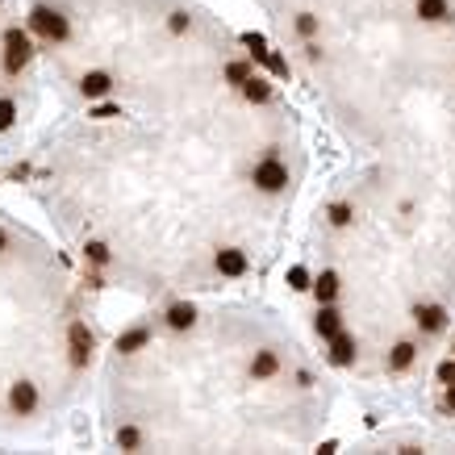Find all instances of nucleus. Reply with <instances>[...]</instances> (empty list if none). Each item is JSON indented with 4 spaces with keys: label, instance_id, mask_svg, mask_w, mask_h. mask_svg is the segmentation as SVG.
Returning <instances> with one entry per match:
<instances>
[{
    "label": "nucleus",
    "instance_id": "f257e3e1",
    "mask_svg": "<svg viewBox=\"0 0 455 455\" xmlns=\"http://www.w3.org/2000/svg\"><path fill=\"white\" fill-rule=\"evenodd\" d=\"M29 29H33V33H42L46 42H63V38H67V17H63L59 8L38 4V8L29 13Z\"/></svg>",
    "mask_w": 455,
    "mask_h": 455
},
{
    "label": "nucleus",
    "instance_id": "a211bd4d",
    "mask_svg": "<svg viewBox=\"0 0 455 455\" xmlns=\"http://www.w3.org/2000/svg\"><path fill=\"white\" fill-rule=\"evenodd\" d=\"M330 222H334V226H351V222H355V209H351L347 201H339V205H330Z\"/></svg>",
    "mask_w": 455,
    "mask_h": 455
},
{
    "label": "nucleus",
    "instance_id": "f03ea898",
    "mask_svg": "<svg viewBox=\"0 0 455 455\" xmlns=\"http://www.w3.org/2000/svg\"><path fill=\"white\" fill-rule=\"evenodd\" d=\"M29 54H33L29 33H25V29H4V71L17 75V71L29 63Z\"/></svg>",
    "mask_w": 455,
    "mask_h": 455
},
{
    "label": "nucleus",
    "instance_id": "aec40b11",
    "mask_svg": "<svg viewBox=\"0 0 455 455\" xmlns=\"http://www.w3.org/2000/svg\"><path fill=\"white\" fill-rule=\"evenodd\" d=\"M226 79H230V84H238V88H242V84H247V79H251V67H247V63H230V67H226Z\"/></svg>",
    "mask_w": 455,
    "mask_h": 455
},
{
    "label": "nucleus",
    "instance_id": "5701e85b",
    "mask_svg": "<svg viewBox=\"0 0 455 455\" xmlns=\"http://www.w3.org/2000/svg\"><path fill=\"white\" fill-rule=\"evenodd\" d=\"M288 284H293V288H314V284H309V272H305V268H288Z\"/></svg>",
    "mask_w": 455,
    "mask_h": 455
},
{
    "label": "nucleus",
    "instance_id": "2eb2a0df",
    "mask_svg": "<svg viewBox=\"0 0 455 455\" xmlns=\"http://www.w3.org/2000/svg\"><path fill=\"white\" fill-rule=\"evenodd\" d=\"M242 96H247L251 105H263V100L272 96V84H268V79H259V75H251V79L242 84Z\"/></svg>",
    "mask_w": 455,
    "mask_h": 455
},
{
    "label": "nucleus",
    "instance_id": "9b49d317",
    "mask_svg": "<svg viewBox=\"0 0 455 455\" xmlns=\"http://www.w3.org/2000/svg\"><path fill=\"white\" fill-rule=\"evenodd\" d=\"M217 272H222V276H242V272H247V255L234 251V247L217 251Z\"/></svg>",
    "mask_w": 455,
    "mask_h": 455
},
{
    "label": "nucleus",
    "instance_id": "4be33fe9",
    "mask_svg": "<svg viewBox=\"0 0 455 455\" xmlns=\"http://www.w3.org/2000/svg\"><path fill=\"white\" fill-rule=\"evenodd\" d=\"M84 251H88V259H92V263H109V247H105V242H88Z\"/></svg>",
    "mask_w": 455,
    "mask_h": 455
},
{
    "label": "nucleus",
    "instance_id": "c85d7f7f",
    "mask_svg": "<svg viewBox=\"0 0 455 455\" xmlns=\"http://www.w3.org/2000/svg\"><path fill=\"white\" fill-rule=\"evenodd\" d=\"M447 410L455 414V385H447Z\"/></svg>",
    "mask_w": 455,
    "mask_h": 455
},
{
    "label": "nucleus",
    "instance_id": "20e7f679",
    "mask_svg": "<svg viewBox=\"0 0 455 455\" xmlns=\"http://www.w3.org/2000/svg\"><path fill=\"white\" fill-rule=\"evenodd\" d=\"M67 347H71V364L75 368H84L88 360H92V330L84 326V322H71V330H67Z\"/></svg>",
    "mask_w": 455,
    "mask_h": 455
},
{
    "label": "nucleus",
    "instance_id": "0eeeda50",
    "mask_svg": "<svg viewBox=\"0 0 455 455\" xmlns=\"http://www.w3.org/2000/svg\"><path fill=\"white\" fill-rule=\"evenodd\" d=\"M355 351H360V347H355L351 334L339 330V334L330 339V364H334V368H351V364H355Z\"/></svg>",
    "mask_w": 455,
    "mask_h": 455
},
{
    "label": "nucleus",
    "instance_id": "ddd939ff",
    "mask_svg": "<svg viewBox=\"0 0 455 455\" xmlns=\"http://www.w3.org/2000/svg\"><path fill=\"white\" fill-rule=\"evenodd\" d=\"M192 322H196V309H192V305L180 301V305L167 309V326H171V330H192Z\"/></svg>",
    "mask_w": 455,
    "mask_h": 455
},
{
    "label": "nucleus",
    "instance_id": "f8f14e48",
    "mask_svg": "<svg viewBox=\"0 0 455 455\" xmlns=\"http://www.w3.org/2000/svg\"><path fill=\"white\" fill-rule=\"evenodd\" d=\"M146 343H151V330H146V326H134V330H125V334L117 339V351H121V355H134V351H142Z\"/></svg>",
    "mask_w": 455,
    "mask_h": 455
},
{
    "label": "nucleus",
    "instance_id": "a878e982",
    "mask_svg": "<svg viewBox=\"0 0 455 455\" xmlns=\"http://www.w3.org/2000/svg\"><path fill=\"white\" fill-rule=\"evenodd\" d=\"M439 380H443V385H455V360H443V364H439Z\"/></svg>",
    "mask_w": 455,
    "mask_h": 455
},
{
    "label": "nucleus",
    "instance_id": "bb28decb",
    "mask_svg": "<svg viewBox=\"0 0 455 455\" xmlns=\"http://www.w3.org/2000/svg\"><path fill=\"white\" fill-rule=\"evenodd\" d=\"M167 25H171V33H184V29H188V13H171Z\"/></svg>",
    "mask_w": 455,
    "mask_h": 455
},
{
    "label": "nucleus",
    "instance_id": "6e6552de",
    "mask_svg": "<svg viewBox=\"0 0 455 455\" xmlns=\"http://www.w3.org/2000/svg\"><path fill=\"white\" fill-rule=\"evenodd\" d=\"M79 92H84L88 100H100V96L113 92V75H109V71H88V75L79 79Z\"/></svg>",
    "mask_w": 455,
    "mask_h": 455
},
{
    "label": "nucleus",
    "instance_id": "39448f33",
    "mask_svg": "<svg viewBox=\"0 0 455 455\" xmlns=\"http://www.w3.org/2000/svg\"><path fill=\"white\" fill-rule=\"evenodd\" d=\"M8 410L21 414V418H29V414L38 410V389H33L29 380H17V385L8 389Z\"/></svg>",
    "mask_w": 455,
    "mask_h": 455
},
{
    "label": "nucleus",
    "instance_id": "dca6fc26",
    "mask_svg": "<svg viewBox=\"0 0 455 455\" xmlns=\"http://www.w3.org/2000/svg\"><path fill=\"white\" fill-rule=\"evenodd\" d=\"M414 355H418V347H414V343H397V347H393V355H389V368H393V372H406V368L414 364Z\"/></svg>",
    "mask_w": 455,
    "mask_h": 455
},
{
    "label": "nucleus",
    "instance_id": "cd10ccee",
    "mask_svg": "<svg viewBox=\"0 0 455 455\" xmlns=\"http://www.w3.org/2000/svg\"><path fill=\"white\" fill-rule=\"evenodd\" d=\"M92 117H100V121H105V117H121V113H117V109H113V105H100V109H96V113H92Z\"/></svg>",
    "mask_w": 455,
    "mask_h": 455
},
{
    "label": "nucleus",
    "instance_id": "423d86ee",
    "mask_svg": "<svg viewBox=\"0 0 455 455\" xmlns=\"http://www.w3.org/2000/svg\"><path fill=\"white\" fill-rule=\"evenodd\" d=\"M414 322H418V330L439 334V330H447V309L443 305H418L414 309Z\"/></svg>",
    "mask_w": 455,
    "mask_h": 455
},
{
    "label": "nucleus",
    "instance_id": "f3484780",
    "mask_svg": "<svg viewBox=\"0 0 455 455\" xmlns=\"http://www.w3.org/2000/svg\"><path fill=\"white\" fill-rule=\"evenodd\" d=\"M418 17L422 21H447V0H418Z\"/></svg>",
    "mask_w": 455,
    "mask_h": 455
},
{
    "label": "nucleus",
    "instance_id": "412c9836",
    "mask_svg": "<svg viewBox=\"0 0 455 455\" xmlns=\"http://www.w3.org/2000/svg\"><path fill=\"white\" fill-rule=\"evenodd\" d=\"M297 29H301L305 38H314V33H318V17H314V13H301V17H297Z\"/></svg>",
    "mask_w": 455,
    "mask_h": 455
},
{
    "label": "nucleus",
    "instance_id": "9d476101",
    "mask_svg": "<svg viewBox=\"0 0 455 455\" xmlns=\"http://www.w3.org/2000/svg\"><path fill=\"white\" fill-rule=\"evenodd\" d=\"M314 330H318L322 339H334V334L343 330V314H339L334 305H322V309H318V318H314Z\"/></svg>",
    "mask_w": 455,
    "mask_h": 455
},
{
    "label": "nucleus",
    "instance_id": "4468645a",
    "mask_svg": "<svg viewBox=\"0 0 455 455\" xmlns=\"http://www.w3.org/2000/svg\"><path fill=\"white\" fill-rule=\"evenodd\" d=\"M314 293H318L322 305H330V301L339 297V276H334V272H322V276L314 280Z\"/></svg>",
    "mask_w": 455,
    "mask_h": 455
},
{
    "label": "nucleus",
    "instance_id": "b1692460",
    "mask_svg": "<svg viewBox=\"0 0 455 455\" xmlns=\"http://www.w3.org/2000/svg\"><path fill=\"white\" fill-rule=\"evenodd\" d=\"M17 121V105L13 100H0V130H8Z\"/></svg>",
    "mask_w": 455,
    "mask_h": 455
},
{
    "label": "nucleus",
    "instance_id": "7ed1b4c3",
    "mask_svg": "<svg viewBox=\"0 0 455 455\" xmlns=\"http://www.w3.org/2000/svg\"><path fill=\"white\" fill-rule=\"evenodd\" d=\"M251 180H255L259 192H284V188H288V167H284L280 159H263Z\"/></svg>",
    "mask_w": 455,
    "mask_h": 455
},
{
    "label": "nucleus",
    "instance_id": "1a4fd4ad",
    "mask_svg": "<svg viewBox=\"0 0 455 455\" xmlns=\"http://www.w3.org/2000/svg\"><path fill=\"white\" fill-rule=\"evenodd\" d=\"M276 372H280V355H276L272 347L255 351V360H251V376H255V380H272Z\"/></svg>",
    "mask_w": 455,
    "mask_h": 455
},
{
    "label": "nucleus",
    "instance_id": "393cba45",
    "mask_svg": "<svg viewBox=\"0 0 455 455\" xmlns=\"http://www.w3.org/2000/svg\"><path fill=\"white\" fill-rule=\"evenodd\" d=\"M268 71H272V75H280V79H288V63H284L280 54H268Z\"/></svg>",
    "mask_w": 455,
    "mask_h": 455
},
{
    "label": "nucleus",
    "instance_id": "6ab92c4d",
    "mask_svg": "<svg viewBox=\"0 0 455 455\" xmlns=\"http://www.w3.org/2000/svg\"><path fill=\"white\" fill-rule=\"evenodd\" d=\"M117 447H125V452H138V447H142V435H138L134 426H121V431H117Z\"/></svg>",
    "mask_w": 455,
    "mask_h": 455
},
{
    "label": "nucleus",
    "instance_id": "c756f323",
    "mask_svg": "<svg viewBox=\"0 0 455 455\" xmlns=\"http://www.w3.org/2000/svg\"><path fill=\"white\" fill-rule=\"evenodd\" d=\"M4 247H8V234H4V230H0V251H4Z\"/></svg>",
    "mask_w": 455,
    "mask_h": 455
}]
</instances>
